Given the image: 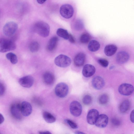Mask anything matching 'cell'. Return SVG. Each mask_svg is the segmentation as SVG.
<instances>
[{"mask_svg":"<svg viewBox=\"0 0 134 134\" xmlns=\"http://www.w3.org/2000/svg\"><path fill=\"white\" fill-rule=\"evenodd\" d=\"M33 30L35 32L40 36L46 37L49 35L50 27L46 23L43 21H38L34 25Z\"/></svg>","mask_w":134,"mask_h":134,"instance_id":"1","label":"cell"},{"mask_svg":"<svg viewBox=\"0 0 134 134\" xmlns=\"http://www.w3.org/2000/svg\"><path fill=\"white\" fill-rule=\"evenodd\" d=\"M16 46L13 41L5 38L0 39V52L4 53L14 50Z\"/></svg>","mask_w":134,"mask_h":134,"instance_id":"2","label":"cell"},{"mask_svg":"<svg viewBox=\"0 0 134 134\" xmlns=\"http://www.w3.org/2000/svg\"><path fill=\"white\" fill-rule=\"evenodd\" d=\"M55 64L58 66L62 68H66L69 66L71 63V60L66 55L60 54L54 60Z\"/></svg>","mask_w":134,"mask_h":134,"instance_id":"3","label":"cell"},{"mask_svg":"<svg viewBox=\"0 0 134 134\" xmlns=\"http://www.w3.org/2000/svg\"><path fill=\"white\" fill-rule=\"evenodd\" d=\"M69 87L66 83L61 82L57 84L55 89L56 95L60 98H64L68 94Z\"/></svg>","mask_w":134,"mask_h":134,"instance_id":"4","label":"cell"},{"mask_svg":"<svg viewBox=\"0 0 134 134\" xmlns=\"http://www.w3.org/2000/svg\"><path fill=\"white\" fill-rule=\"evenodd\" d=\"M17 28L18 25L15 23L10 21L4 25L3 29V33L5 36H10L15 33Z\"/></svg>","mask_w":134,"mask_h":134,"instance_id":"5","label":"cell"},{"mask_svg":"<svg viewBox=\"0 0 134 134\" xmlns=\"http://www.w3.org/2000/svg\"><path fill=\"white\" fill-rule=\"evenodd\" d=\"M60 12L63 17L66 19H69L73 15L74 9L72 6L70 5L64 4L60 7Z\"/></svg>","mask_w":134,"mask_h":134,"instance_id":"6","label":"cell"},{"mask_svg":"<svg viewBox=\"0 0 134 134\" xmlns=\"http://www.w3.org/2000/svg\"><path fill=\"white\" fill-rule=\"evenodd\" d=\"M69 109L72 115L75 117H78L80 116L82 113V106L79 102L74 101L70 104Z\"/></svg>","mask_w":134,"mask_h":134,"instance_id":"7","label":"cell"},{"mask_svg":"<svg viewBox=\"0 0 134 134\" xmlns=\"http://www.w3.org/2000/svg\"><path fill=\"white\" fill-rule=\"evenodd\" d=\"M118 91L121 94L124 96H129L131 94L133 91V86L129 83H124L119 87Z\"/></svg>","mask_w":134,"mask_h":134,"instance_id":"8","label":"cell"},{"mask_svg":"<svg viewBox=\"0 0 134 134\" xmlns=\"http://www.w3.org/2000/svg\"><path fill=\"white\" fill-rule=\"evenodd\" d=\"M10 112L13 116L15 119L21 120L22 117V114L21 110V104L14 103L11 105Z\"/></svg>","mask_w":134,"mask_h":134,"instance_id":"9","label":"cell"},{"mask_svg":"<svg viewBox=\"0 0 134 134\" xmlns=\"http://www.w3.org/2000/svg\"><path fill=\"white\" fill-rule=\"evenodd\" d=\"M34 82L33 77L30 75L26 76L20 78L19 82L23 87L29 88L33 85Z\"/></svg>","mask_w":134,"mask_h":134,"instance_id":"10","label":"cell"},{"mask_svg":"<svg viewBox=\"0 0 134 134\" xmlns=\"http://www.w3.org/2000/svg\"><path fill=\"white\" fill-rule=\"evenodd\" d=\"M99 115V113L97 110L92 109L90 110L88 112L87 116V122L90 125L94 124Z\"/></svg>","mask_w":134,"mask_h":134,"instance_id":"11","label":"cell"},{"mask_svg":"<svg viewBox=\"0 0 134 134\" xmlns=\"http://www.w3.org/2000/svg\"><path fill=\"white\" fill-rule=\"evenodd\" d=\"M108 120V118L107 115L104 114H101L98 116L95 124L98 127L104 128L107 126Z\"/></svg>","mask_w":134,"mask_h":134,"instance_id":"12","label":"cell"},{"mask_svg":"<svg viewBox=\"0 0 134 134\" xmlns=\"http://www.w3.org/2000/svg\"><path fill=\"white\" fill-rule=\"evenodd\" d=\"M21 110L23 115L27 116L31 114L32 111V107L29 102L23 101L21 104Z\"/></svg>","mask_w":134,"mask_h":134,"instance_id":"13","label":"cell"},{"mask_svg":"<svg viewBox=\"0 0 134 134\" xmlns=\"http://www.w3.org/2000/svg\"><path fill=\"white\" fill-rule=\"evenodd\" d=\"M92 83L94 88L97 90H99L104 87L105 82L104 80L102 77L97 76L93 79Z\"/></svg>","mask_w":134,"mask_h":134,"instance_id":"14","label":"cell"},{"mask_svg":"<svg viewBox=\"0 0 134 134\" xmlns=\"http://www.w3.org/2000/svg\"><path fill=\"white\" fill-rule=\"evenodd\" d=\"M95 68L90 64H87L83 67L82 71L83 76L85 77H88L92 76L95 72Z\"/></svg>","mask_w":134,"mask_h":134,"instance_id":"15","label":"cell"},{"mask_svg":"<svg viewBox=\"0 0 134 134\" xmlns=\"http://www.w3.org/2000/svg\"><path fill=\"white\" fill-rule=\"evenodd\" d=\"M43 78L45 83L48 85L53 84L55 81V77L52 73L47 71L43 74Z\"/></svg>","mask_w":134,"mask_h":134,"instance_id":"16","label":"cell"},{"mask_svg":"<svg viewBox=\"0 0 134 134\" xmlns=\"http://www.w3.org/2000/svg\"><path fill=\"white\" fill-rule=\"evenodd\" d=\"M129 57V55L125 51H121L117 54L116 60L118 63L123 64L127 61Z\"/></svg>","mask_w":134,"mask_h":134,"instance_id":"17","label":"cell"},{"mask_svg":"<svg viewBox=\"0 0 134 134\" xmlns=\"http://www.w3.org/2000/svg\"><path fill=\"white\" fill-rule=\"evenodd\" d=\"M85 59V55L82 53H80L75 57L74 62L75 65L77 66H80L84 64Z\"/></svg>","mask_w":134,"mask_h":134,"instance_id":"18","label":"cell"},{"mask_svg":"<svg viewBox=\"0 0 134 134\" xmlns=\"http://www.w3.org/2000/svg\"><path fill=\"white\" fill-rule=\"evenodd\" d=\"M117 49L116 46L114 45H108L105 47L104 50V53L107 56H111L115 53Z\"/></svg>","mask_w":134,"mask_h":134,"instance_id":"19","label":"cell"},{"mask_svg":"<svg viewBox=\"0 0 134 134\" xmlns=\"http://www.w3.org/2000/svg\"><path fill=\"white\" fill-rule=\"evenodd\" d=\"M58 38L56 36L52 37L49 41L47 46V49L49 51H52L55 48L57 45Z\"/></svg>","mask_w":134,"mask_h":134,"instance_id":"20","label":"cell"},{"mask_svg":"<svg viewBox=\"0 0 134 134\" xmlns=\"http://www.w3.org/2000/svg\"><path fill=\"white\" fill-rule=\"evenodd\" d=\"M100 44L99 42L95 40L91 41L88 45V48L91 51L94 52L98 51L100 48Z\"/></svg>","mask_w":134,"mask_h":134,"instance_id":"21","label":"cell"},{"mask_svg":"<svg viewBox=\"0 0 134 134\" xmlns=\"http://www.w3.org/2000/svg\"><path fill=\"white\" fill-rule=\"evenodd\" d=\"M42 116L44 120L48 123H53L56 121L55 117L48 111H43L42 113Z\"/></svg>","mask_w":134,"mask_h":134,"instance_id":"22","label":"cell"},{"mask_svg":"<svg viewBox=\"0 0 134 134\" xmlns=\"http://www.w3.org/2000/svg\"><path fill=\"white\" fill-rule=\"evenodd\" d=\"M130 106V101L128 100L123 101L121 104L119 106V110L122 113H125L129 110Z\"/></svg>","mask_w":134,"mask_h":134,"instance_id":"23","label":"cell"},{"mask_svg":"<svg viewBox=\"0 0 134 134\" xmlns=\"http://www.w3.org/2000/svg\"><path fill=\"white\" fill-rule=\"evenodd\" d=\"M56 33L59 37L65 40L68 39L69 34L66 30L59 28L57 30Z\"/></svg>","mask_w":134,"mask_h":134,"instance_id":"24","label":"cell"},{"mask_svg":"<svg viewBox=\"0 0 134 134\" xmlns=\"http://www.w3.org/2000/svg\"><path fill=\"white\" fill-rule=\"evenodd\" d=\"M6 56L7 59L9 60L12 64H15L17 63L18 59L17 57L14 53L12 52L6 54Z\"/></svg>","mask_w":134,"mask_h":134,"instance_id":"25","label":"cell"},{"mask_svg":"<svg viewBox=\"0 0 134 134\" xmlns=\"http://www.w3.org/2000/svg\"><path fill=\"white\" fill-rule=\"evenodd\" d=\"M39 46L38 42L36 41H33L31 42L29 46L30 51L34 53L37 51L39 49Z\"/></svg>","mask_w":134,"mask_h":134,"instance_id":"26","label":"cell"},{"mask_svg":"<svg viewBox=\"0 0 134 134\" xmlns=\"http://www.w3.org/2000/svg\"><path fill=\"white\" fill-rule=\"evenodd\" d=\"M109 98L106 94H103L99 97L98 99L99 103L101 104L104 105L106 104L108 102Z\"/></svg>","mask_w":134,"mask_h":134,"instance_id":"27","label":"cell"},{"mask_svg":"<svg viewBox=\"0 0 134 134\" xmlns=\"http://www.w3.org/2000/svg\"><path fill=\"white\" fill-rule=\"evenodd\" d=\"M83 23L80 19H77L75 22L74 27L76 30H80L83 28Z\"/></svg>","mask_w":134,"mask_h":134,"instance_id":"28","label":"cell"},{"mask_svg":"<svg viewBox=\"0 0 134 134\" xmlns=\"http://www.w3.org/2000/svg\"><path fill=\"white\" fill-rule=\"evenodd\" d=\"M90 39V35L87 33H84L82 34L80 37V41L83 43H86L88 42Z\"/></svg>","mask_w":134,"mask_h":134,"instance_id":"29","label":"cell"},{"mask_svg":"<svg viewBox=\"0 0 134 134\" xmlns=\"http://www.w3.org/2000/svg\"><path fill=\"white\" fill-rule=\"evenodd\" d=\"M82 100L83 104L86 105H89L92 103V98L90 95H86L83 97Z\"/></svg>","mask_w":134,"mask_h":134,"instance_id":"30","label":"cell"},{"mask_svg":"<svg viewBox=\"0 0 134 134\" xmlns=\"http://www.w3.org/2000/svg\"><path fill=\"white\" fill-rule=\"evenodd\" d=\"M65 121L72 129H76L78 128L77 124L72 121L69 119H66Z\"/></svg>","mask_w":134,"mask_h":134,"instance_id":"31","label":"cell"},{"mask_svg":"<svg viewBox=\"0 0 134 134\" xmlns=\"http://www.w3.org/2000/svg\"><path fill=\"white\" fill-rule=\"evenodd\" d=\"M98 63L102 66L104 67H107L108 65V62L106 59H100L98 60Z\"/></svg>","mask_w":134,"mask_h":134,"instance_id":"32","label":"cell"},{"mask_svg":"<svg viewBox=\"0 0 134 134\" xmlns=\"http://www.w3.org/2000/svg\"><path fill=\"white\" fill-rule=\"evenodd\" d=\"M112 124L115 126H119L120 124V121L118 119L116 118H113L111 120Z\"/></svg>","mask_w":134,"mask_h":134,"instance_id":"33","label":"cell"},{"mask_svg":"<svg viewBox=\"0 0 134 134\" xmlns=\"http://www.w3.org/2000/svg\"><path fill=\"white\" fill-rule=\"evenodd\" d=\"M5 91V88L4 85L0 82V96L3 95Z\"/></svg>","mask_w":134,"mask_h":134,"instance_id":"34","label":"cell"},{"mask_svg":"<svg viewBox=\"0 0 134 134\" xmlns=\"http://www.w3.org/2000/svg\"><path fill=\"white\" fill-rule=\"evenodd\" d=\"M68 40L70 42L72 43H74L75 41L74 37L70 34H69V36Z\"/></svg>","mask_w":134,"mask_h":134,"instance_id":"35","label":"cell"},{"mask_svg":"<svg viewBox=\"0 0 134 134\" xmlns=\"http://www.w3.org/2000/svg\"><path fill=\"white\" fill-rule=\"evenodd\" d=\"M134 110H133L131 111L130 115V120L133 123H134Z\"/></svg>","mask_w":134,"mask_h":134,"instance_id":"36","label":"cell"},{"mask_svg":"<svg viewBox=\"0 0 134 134\" xmlns=\"http://www.w3.org/2000/svg\"><path fill=\"white\" fill-rule=\"evenodd\" d=\"M4 120L3 116L0 113V124L3 122Z\"/></svg>","mask_w":134,"mask_h":134,"instance_id":"37","label":"cell"},{"mask_svg":"<svg viewBox=\"0 0 134 134\" xmlns=\"http://www.w3.org/2000/svg\"><path fill=\"white\" fill-rule=\"evenodd\" d=\"M40 134H51V133L48 131H40L38 132Z\"/></svg>","mask_w":134,"mask_h":134,"instance_id":"38","label":"cell"},{"mask_svg":"<svg viewBox=\"0 0 134 134\" xmlns=\"http://www.w3.org/2000/svg\"><path fill=\"white\" fill-rule=\"evenodd\" d=\"M46 0H37L38 3L40 4H42L44 3Z\"/></svg>","mask_w":134,"mask_h":134,"instance_id":"39","label":"cell"},{"mask_svg":"<svg viewBox=\"0 0 134 134\" xmlns=\"http://www.w3.org/2000/svg\"><path fill=\"white\" fill-rule=\"evenodd\" d=\"M75 133L76 134H83L84 133L79 131H77L75 132Z\"/></svg>","mask_w":134,"mask_h":134,"instance_id":"40","label":"cell"}]
</instances>
